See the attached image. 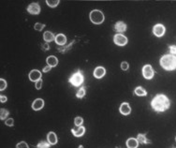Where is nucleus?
Masks as SVG:
<instances>
[{"instance_id":"11","label":"nucleus","mask_w":176,"mask_h":148,"mask_svg":"<svg viewBox=\"0 0 176 148\" xmlns=\"http://www.w3.org/2000/svg\"><path fill=\"white\" fill-rule=\"evenodd\" d=\"M105 73H106V70H105V68L103 67H98L94 70V76L98 79L102 78L105 75Z\"/></svg>"},{"instance_id":"29","label":"nucleus","mask_w":176,"mask_h":148,"mask_svg":"<svg viewBox=\"0 0 176 148\" xmlns=\"http://www.w3.org/2000/svg\"><path fill=\"white\" fill-rule=\"evenodd\" d=\"M16 147H17V148H29L28 145H27V143H24V142H21V143H19Z\"/></svg>"},{"instance_id":"18","label":"nucleus","mask_w":176,"mask_h":148,"mask_svg":"<svg viewBox=\"0 0 176 148\" xmlns=\"http://www.w3.org/2000/svg\"><path fill=\"white\" fill-rule=\"evenodd\" d=\"M138 144H139V142L137 139H134V138H129L127 141V146L128 148H137Z\"/></svg>"},{"instance_id":"12","label":"nucleus","mask_w":176,"mask_h":148,"mask_svg":"<svg viewBox=\"0 0 176 148\" xmlns=\"http://www.w3.org/2000/svg\"><path fill=\"white\" fill-rule=\"evenodd\" d=\"M130 112H131V109H130V106L128 105V103L127 102H124L122 103V105L120 106V112L124 115H127L129 114Z\"/></svg>"},{"instance_id":"17","label":"nucleus","mask_w":176,"mask_h":148,"mask_svg":"<svg viewBox=\"0 0 176 148\" xmlns=\"http://www.w3.org/2000/svg\"><path fill=\"white\" fill-rule=\"evenodd\" d=\"M47 64H48V66L52 67V68L56 67L57 64H58V59L55 56H54V55L48 56L47 57Z\"/></svg>"},{"instance_id":"14","label":"nucleus","mask_w":176,"mask_h":148,"mask_svg":"<svg viewBox=\"0 0 176 148\" xmlns=\"http://www.w3.org/2000/svg\"><path fill=\"white\" fill-rule=\"evenodd\" d=\"M84 131H85V128L83 127H77L76 128H72L71 129V132L73 133V135L75 137H81L84 134Z\"/></svg>"},{"instance_id":"25","label":"nucleus","mask_w":176,"mask_h":148,"mask_svg":"<svg viewBox=\"0 0 176 148\" xmlns=\"http://www.w3.org/2000/svg\"><path fill=\"white\" fill-rule=\"evenodd\" d=\"M83 123V119L80 116L76 117L75 120H74V124H75V126H77V127H81Z\"/></svg>"},{"instance_id":"36","label":"nucleus","mask_w":176,"mask_h":148,"mask_svg":"<svg viewBox=\"0 0 176 148\" xmlns=\"http://www.w3.org/2000/svg\"><path fill=\"white\" fill-rule=\"evenodd\" d=\"M42 48H43L44 50H46V51L50 49V47H49V45H48V43H45V44L42 45Z\"/></svg>"},{"instance_id":"9","label":"nucleus","mask_w":176,"mask_h":148,"mask_svg":"<svg viewBox=\"0 0 176 148\" xmlns=\"http://www.w3.org/2000/svg\"><path fill=\"white\" fill-rule=\"evenodd\" d=\"M41 79V72L38 69H33L29 73V80L32 82H38L39 80Z\"/></svg>"},{"instance_id":"13","label":"nucleus","mask_w":176,"mask_h":148,"mask_svg":"<svg viewBox=\"0 0 176 148\" xmlns=\"http://www.w3.org/2000/svg\"><path fill=\"white\" fill-rule=\"evenodd\" d=\"M47 141H48V143H50V144H55V143H57V136L56 134H55V132H52V131H51V132L48 133V135H47Z\"/></svg>"},{"instance_id":"31","label":"nucleus","mask_w":176,"mask_h":148,"mask_svg":"<svg viewBox=\"0 0 176 148\" xmlns=\"http://www.w3.org/2000/svg\"><path fill=\"white\" fill-rule=\"evenodd\" d=\"M6 125L8 126V127H12L13 126V119L12 118H8V119L6 120Z\"/></svg>"},{"instance_id":"28","label":"nucleus","mask_w":176,"mask_h":148,"mask_svg":"<svg viewBox=\"0 0 176 148\" xmlns=\"http://www.w3.org/2000/svg\"><path fill=\"white\" fill-rule=\"evenodd\" d=\"M6 87H7V83H6V81L4 80V79H0V90L3 91Z\"/></svg>"},{"instance_id":"30","label":"nucleus","mask_w":176,"mask_h":148,"mask_svg":"<svg viewBox=\"0 0 176 148\" xmlns=\"http://www.w3.org/2000/svg\"><path fill=\"white\" fill-rule=\"evenodd\" d=\"M121 68L123 70H127V69H128V63H127V62H122L121 63Z\"/></svg>"},{"instance_id":"37","label":"nucleus","mask_w":176,"mask_h":148,"mask_svg":"<svg viewBox=\"0 0 176 148\" xmlns=\"http://www.w3.org/2000/svg\"><path fill=\"white\" fill-rule=\"evenodd\" d=\"M79 148H83V145H80V146H79Z\"/></svg>"},{"instance_id":"15","label":"nucleus","mask_w":176,"mask_h":148,"mask_svg":"<svg viewBox=\"0 0 176 148\" xmlns=\"http://www.w3.org/2000/svg\"><path fill=\"white\" fill-rule=\"evenodd\" d=\"M55 40L58 45H65L67 42V38L64 34H58L57 36H55Z\"/></svg>"},{"instance_id":"23","label":"nucleus","mask_w":176,"mask_h":148,"mask_svg":"<svg viewBox=\"0 0 176 148\" xmlns=\"http://www.w3.org/2000/svg\"><path fill=\"white\" fill-rule=\"evenodd\" d=\"M8 115V111H7L6 109H1L0 110V119L4 120L5 118H7V116Z\"/></svg>"},{"instance_id":"6","label":"nucleus","mask_w":176,"mask_h":148,"mask_svg":"<svg viewBox=\"0 0 176 148\" xmlns=\"http://www.w3.org/2000/svg\"><path fill=\"white\" fill-rule=\"evenodd\" d=\"M114 43L119 46H125L127 43V39L124 35L122 34H116L113 38Z\"/></svg>"},{"instance_id":"8","label":"nucleus","mask_w":176,"mask_h":148,"mask_svg":"<svg viewBox=\"0 0 176 148\" xmlns=\"http://www.w3.org/2000/svg\"><path fill=\"white\" fill-rule=\"evenodd\" d=\"M153 33L156 37H158V38H159V37H162L164 35V33H165V27H164V25L160 24V23H157V24H155V25L154 26Z\"/></svg>"},{"instance_id":"20","label":"nucleus","mask_w":176,"mask_h":148,"mask_svg":"<svg viewBox=\"0 0 176 148\" xmlns=\"http://www.w3.org/2000/svg\"><path fill=\"white\" fill-rule=\"evenodd\" d=\"M135 94H136L137 96L143 97V96H146L147 92L145 91V90L143 88V87H137V88L135 89Z\"/></svg>"},{"instance_id":"26","label":"nucleus","mask_w":176,"mask_h":148,"mask_svg":"<svg viewBox=\"0 0 176 148\" xmlns=\"http://www.w3.org/2000/svg\"><path fill=\"white\" fill-rule=\"evenodd\" d=\"M50 144L49 143H46V142H41V143H39L38 145H37V148H49L50 147Z\"/></svg>"},{"instance_id":"22","label":"nucleus","mask_w":176,"mask_h":148,"mask_svg":"<svg viewBox=\"0 0 176 148\" xmlns=\"http://www.w3.org/2000/svg\"><path fill=\"white\" fill-rule=\"evenodd\" d=\"M47 5L51 7V8H55L59 4V0H47L46 1Z\"/></svg>"},{"instance_id":"21","label":"nucleus","mask_w":176,"mask_h":148,"mask_svg":"<svg viewBox=\"0 0 176 148\" xmlns=\"http://www.w3.org/2000/svg\"><path fill=\"white\" fill-rule=\"evenodd\" d=\"M137 140H138V142L140 143H150V142L146 139V137H145L144 135H143V134H139L138 135V137H137Z\"/></svg>"},{"instance_id":"4","label":"nucleus","mask_w":176,"mask_h":148,"mask_svg":"<svg viewBox=\"0 0 176 148\" xmlns=\"http://www.w3.org/2000/svg\"><path fill=\"white\" fill-rule=\"evenodd\" d=\"M69 83L74 86H80L83 83V75L81 71H77L69 78Z\"/></svg>"},{"instance_id":"32","label":"nucleus","mask_w":176,"mask_h":148,"mask_svg":"<svg viewBox=\"0 0 176 148\" xmlns=\"http://www.w3.org/2000/svg\"><path fill=\"white\" fill-rule=\"evenodd\" d=\"M41 86H42V80L40 79V80H39L36 83V88L38 89V90H39V89L41 88Z\"/></svg>"},{"instance_id":"7","label":"nucleus","mask_w":176,"mask_h":148,"mask_svg":"<svg viewBox=\"0 0 176 148\" xmlns=\"http://www.w3.org/2000/svg\"><path fill=\"white\" fill-rule=\"evenodd\" d=\"M27 11H28L30 14H33V15H37L40 12V7L38 3H32L27 7Z\"/></svg>"},{"instance_id":"16","label":"nucleus","mask_w":176,"mask_h":148,"mask_svg":"<svg viewBox=\"0 0 176 148\" xmlns=\"http://www.w3.org/2000/svg\"><path fill=\"white\" fill-rule=\"evenodd\" d=\"M114 30L117 32H125L127 30V25H126V23H124L123 22H118V23H115V25H114Z\"/></svg>"},{"instance_id":"5","label":"nucleus","mask_w":176,"mask_h":148,"mask_svg":"<svg viewBox=\"0 0 176 148\" xmlns=\"http://www.w3.org/2000/svg\"><path fill=\"white\" fill-rule=\"evenodd\" d=\"M143 74L145 79L150 80V79H152L154 77L155 71H154V69L152 68V67L150 65H145L143 68Z\"/></svg>"},{"instance_id":"35","label":"nucleus","mask_w":176,"mask_h":148,"mask_svg":"<svg viewBox=\"0 0 176 148\" xmlns=\"http://www.w3.org/2000/svg\"><path fill=\"white\" fill-rule=\"evenodd\" d=\"M52 68V67H50V66H47V67H45V68H43V72H48V71H50V69Z\"/></svg>"},{"instance_id":"27","label":"nucleus","mask_w":176,"mask_h":148,"mask_svg":"<svg viewBox=\"0 0 176 148\" xmlns=\"http://www.w3.org/2000/svg\"><path fill=\"white\" fill-rule=\"evenodd\" d=\"M44 26H45V24H42V23H35V26H34V28L36 29V30H38V31H41L42 29L44 28Z\"/></svg>"},{"instance_id":"2","label":"nucleus","mask_w":176,"mask_h":148,"mask_svg":"<svg viewBox=\"0 0 176 148\" xmlns=\"http://www.w3.org/2000/svg\"><path fill=\"white\" fill-rule=\"evenodd\" d=\"M160 65L167 70H173L176 68V56L173 55H166L161 57Z\"/></svg>"},{"instance_id":"10","label":"nucleus","mask_w":176,"mask_h":148,"mask_svg":"<svg viewBox=\"0 0 176 148\" xmlns=\"http://www.w3.org/2000/svg\"><path fill=\"white\" fill-rule=\"evenodd\" d=\"M44 106V100L41 99H37L36 100H34V102L32 103V108L35 111H39L41 110Z\"/></svg>"},{"instance_id":"33","label":"nucleus","mask_w":176,"mask_h":148,"mask_svg":"<svg viewBox=\"0 0 176 148\" xmlns=\"http://www.w3.org/2000/svg\"><path fill=\"white\" fill-rule=\"evenodd\" d=\"M0 101H1V103H5L7 101V98L5 96H3V95H1L0 96Z\"/></svg>"},{"instance_id":"19","label":"nucleus","mask_w":176,"mask_h":148,"mask_svg":"<svg viewBox=\"0 0 176 148\" xmlns=\"http://www.w3.org/2000/svg\"><path fill=\"white\" fill-rule=\"evenodd\" d=\"M43 39L46 42H51V41H52L54 39H55V37L52 32L46 31L43 35Z\"/></svg>"},{"instance_id":"3","label":"nucleus","mask_w":176,"mask_h":148,"mask_svg":"<svg viewBox=\"0 0 176 148\" xmlns=\"http://www.w3.org/2000/svg\"><path fill=\"white\" fill-rule=\"evenodd\" d=\"M90 20L96 24H100L104 22V14L99 10H94L90 12Z\"/></svg>"},{"instance_id":"24","label":"nucleus","mask_w":176,"mask_h":148,"mask_svg":"<svg viewBox=\"0 0 176 148\" xmlns=\"http://www.w3.org/2000/svg\"><path fill=\"white\" fill-rule=\"evenodd\" d=\"M84 95H85V89H84V87H82V88H80V90L77 92V98H79V99H83V97H84Z\"/></svg>"},{"instance_id":"34","label":"nucleus","mask_w":176,"mask_h":148,"mask_svg":"<svg viewBox=\"0 0 176 148\" xmlns=\"http://www.w3.org/2000/svg\"><path fill=\"white\" fill-rule=\"evenodd\" d=\"M170 50H171V52L172 54H176V46H170Z\"/></svg>"},{"instance_id":"1","label":"nucleus","mask_w":176,"mask_h":148,"mask_svg":"<svg viewBox=\"0 0 176 148\" xmlns=\"http://www.w3.org/2000/svg\"><path fill=\"white\" fill-rule=\"evenodd\" d=\"M151 105L153 109L156 112H164L167 109L170 108V99L164 95H156V96L152 99Z\"/></svg>"}]
</instances>
